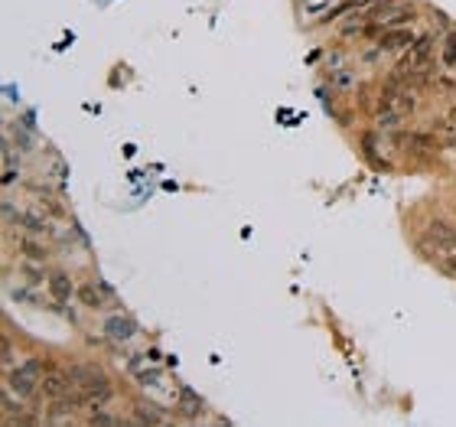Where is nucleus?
Wrapping results in <instances>:
<instances>
[{"label":"nucleus","instance_id":"obj_1","mask_svg":"<svg viewBox=\"0 0 456 427\" xmlns=\"http://www.w3.org/2000/svg\"><path fill=\"white\" fill-rule=\"evenodd\" d=\"M431 52H433V36L431 33H424V36H417L411 46H407V52L401 56V63H398V76H411V72H417V69H427V63H431Z\"/></svg>","mask_w":456,"mask_h":427},{"label":"nucleus","instance_id":"obj_2","mask_svg":"<svg viewBox=\"0 0 456 427\" xmlns=\"http://www.w3.org/2000/svg\"><path fill=\"white\" fill-rule=\"evenodd\" d=\"M424 241L433 245V248L440 252V258H444V254H456V228L450 226V222H444V219H433L431 226H427Z\"/></svg>","mask_w":456,"mask_h":427},{"label":"nucleus","instance_id":"obj_3","mask_svg":"<svg viewBox=\"0 0 456 427\" xmlns=\"http://www.w3.org/2000/svg\"><path fill=\"white\" fill-rule=\"evenodd\" d=\"M72 385H75V378H72V372H62V369H56V365H50L46 369V375H43V385H39V391L46 395V398H65L69 391H72Z\"/></svg>","mask_w":456,"mask_h":427},{"label":"nucleus","instance_id":"obj_4","mask_svg":"<svg viewBox=\"0 0 456 427\" xmlns=\"http://www.w3.org/2000/svg\"><path fill=\"white\" fill-rule=\"evenodd\" d=\"M39 385H43V378H39L36 372H30L26 365L7 372V388H10L13 395H20V398H33V395L39 391Z\"/></svg>","mask_w":456,"mask_h":427},{"label":"nucleus","instance_id":"obj_5","mask_svg":"<svg viewBox=\"0 0 456 427\" xmlns=\"http://www.w3.org/2000/svg\"><path fill=\"white\" fill-rule=\"evenodd\" d=\"M414 43V33L404 30V26H395V30H384L382 39H378V50H388V52H398V50H407Z\"/></svg>","mask_w":456,"mask_h":427},{"label":"nucleus","instance_id":"obj_6","mask_svg":"<svg viewBox=\"0 0 456 427\" xmlns=\"http://www.w3.org/2000/svg\"><path fill=\"white\" fill-rule=\"evenodd\" d=\"M105 333H108L111 340L124 342V340H131V336L137 333V323H134V320H127V316H111V320L105 323Z\"/></svg>","mask_w":456,"mask_h":427},{"label":"nucleus","instance_id":"obj_7","mask_svg":"<svg viewBox=\"0 0 456 427\" xmlns=\"http://www.w3.org/2000/svg\"><path fill=\"white\" fill-rule=\"evenodd\" d=\"M180 411H183L189 421H196L202 411H206V404H202V398H199L193 388H186V385H180Z\"/></svg>","mask_w":456,"mask_h":427},{"label":"nucleus","instance_id":"obj_8","mask_svg":"<svg viewBox=\"0 0 456 427\" xmlns=\"http://www.w3.org/2000/svg\"><path fill=\"white\" fill-rule=\"evenodd\" d=\"M50 294H52V300H56V303L72 300V277L62 274V271H56V274L50 277Z\"/></svg>","mask_w":456,"mask_h":427},{"label":"nucleus","instance_id":"obj_9","mask_svg":"<svg viewBox=\"0 0 456 427\" xmlns=\"http://www.w3.org/2000/svg\"><path fill=\"white\" fill-rule=\"evenodd\" d=\"M75 297H78V303H82V307H88V310H98V307H105L98 284H82V287L75 290Z\"/></svg>","mask_w":456,"mask_h":427},{"label":"nucleus","instance_id":"obj_10","mask_svg":"<svg viewBox=\"0 0 456 427\" xmlns=\"http://www.w3.org/2000/svg\"><path fill=\"white\" fill-rule=\"evenodd\" d=\"M23 226H26V232H33V235L50 232V222H46L43 215H33V212H23Z\"/></svg>","mask_w":456,"mask_h":427},{"label":"nucleus","instance_id":"obj_11","mask_svg":"<svg viewBox=\"0 0 456 427\" xmlns=\"http://www.w3.org/2000/svg\"><path fill=\"white\" fill-rule=\"evenodd\" d=\"M20 248H23V254L26 258H33V261H46V254H50L43 245H36V241H30V239L20 241Z\"/></svg>","mask_w":456,"mask_h":427},{"label":"nucleus","instance_id":"obj_12","mask_svg":"<svg viewBox=\"0 0 456 427\" xmlns=\"http://www.w3.org/2000/svg\"><path fill=\"white\" fill-rule=\"evenodd\" d=\"M444 65L446 69H453L456 65V33H450L444 43Z\"/></svg>","mask_w":456,"mask_h":427},{"label":"nucleus","instance_id":"obj_13","mask_svg":"<svg viewBox=\"0 0 456 427\" xmlns=\"http://www.w3.org/2000/svg\"><path fill=\"white\" fill-rule=\"evenodd\" d=\"M404 23H414V10H401L395 13L388 23H384V30H395V26H404Z\"/></svg>","mask_w":456,"mask_h":427},{"label":"nucleus","instance_id":"obj_14","mask_svg":"<svg viewBox=\"0 0 456 427\" xmlns=\"http://www.w3.org/2000/svg\"><path fill=\"white\" fill-rule=\"evenodd\" d=\"M398 121H401V114H395V111H382V114H378V127H382V131H395Z\"/></svg>","mask_w":456,"mask_h":427},{"label":"nucleus","instance_id":"obj_15","mask_svg":"<svg viewBox=\"0 0 456 427\" xmlns=\"http://www.w3.org/2000/svg\"><path fill=\"white\" fill-rule=\"evenodd\" d=\"M137 421H144V424H160L163 415H160V411H147V408H137Z\"/></svg>","mask_w":456,"mask_h":427},{"label":"nucleus","instance_id":"obj_16","mask_svg":"<svg viewBox=\"0 0 456 427\" xmlns=\"http://www.w3.org/2000/svg\"><path fill=\"white\" fill-rule=\"evenodd\" d=\"M88 424H118V417L105 415V411H95V415L88 417Z\"/></svg>","mask_w":456,"mask_h":427},{"label":"nucleus","instance_id":"obj_17","mask_svg":"<svg viewBox=\"0 0 456 427\" xmlns=\"http://www.w3.org/2000/svg\"><path fill=\"white\" fill-rule=\"evenodd\" d=\"M320 10H326V3H310L307 7V13H320Z\"/></svg>","mask_w":456,"mask_h":427}]
</instances>
